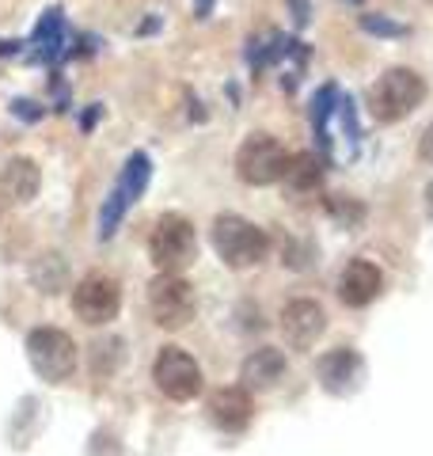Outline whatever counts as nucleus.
Wrapping results in <instances>:
<instances>
[{
    "instance_id": "b1692460",
    "label": "nucleus",
    "mask_w": 433,
    "mask_h": 456,
    "mask_svg": "<svg viewBox=\"0 0 433 456\" xmlns=\"http://www.w3.org/2000/svg\"><path fill=\"white\" fill-rule=\"evenodd\" d=\"M95 118H99V103H92V107H88V114H84V130H92Z\"/></svg>"
},
{
    "instance_id": "a878e982",
    "label": "nucleus",
    "mask_w": 433,
    "mask_h": 456,
    "mask_svg": "<svg viewBox=\"0 0 433 456\" xmlns=\"http://www.w3.org/2000/svg\"><path fill=\"white\" fill-rule=\"evenodd\" d=\"M429 4H433V0H429Z\"/></svg>"
},
{
    "instance_id": "f3484780",
    "label": "nucleus",
    "mask_w": 433,
    "mask_h": 456,
    "mask_svg": "<svg viewBox=\"0 0 433 456\" xmlns=\"http://www.w3.org/2000/svg\"><path fill=\"white\" fill-rule=\"evenodd\" d=\"M285 191L289 194H312L315 187L323 183V160L315 152H297V156H289V167H285Z\"/></svg>"
},
{
    "instance_id": "6e6552de",
    "label": "nucleus",
    "mask_w": 433,
    "mask_h": 456,
    "mask_svg": "<svg viewBox=\"0 0 433 456\" xmlns=\"http://www.w3.org/2000/svg\"><path fill=\"white\" fill-rule=\"evenodd\" d=\"M152 380L167 399L176 403H191L201 392V369L183 346H164L152 362Z\"/></svg>"
},
{
    "instance_id": "f8f14e48",
    "label": "nucleus",
    "mask_w": 433,
    "mask_h": 456,
    "mask_svg": "<svg viewBox=\"0 0 433 456\" xmlns=\"http://www.w3.org/2000/svg\"><path fill=\"white\" fill-rule=\"evenodd\" d=\"M384 289V274L377 263L369 259H350L342 266V278H339V301L346 308H365L380 297Z\"/></svg>"
},
{
    "instance_id": "2eb2a0df",
    "label": "nucleus",
    "mask_w": 433,
    "mask_h": 456,
    "mask_svg": "<svg viewBox=\"0 0 433 456\" xmlns=\"http://www.w3.org/2000/svg\"><path fill=\"white\" fill-rule=\"evenodd\" d=\"M0 187L12 198L16 206H27L38 198V187H42V167L31 160V156H12L0 171Z\"/></svg>"
},
{
    "instance_id": "393cba45",
    "label": "nucleus",
    "mask_w": 433,
    "mask_h": 456,
    "mask_svg": "<svg viewBox=\"0 0 433 456\" xmlns=\"http://www.w3.org/2000/svg\"><path fill=\"white\" fill-rule=\"evenodd\" d=\"M426 198H429V213H433V183H429V187H426Z\"/></svg>"
},
{
    "instance_id": "f03ea898",
    "label": "nucleus",
    "mask_w": 433,
    "mask_h": 456,
    "mask_svg": "<svg viewBox=\"0 0 433 456\" xmlns=\"http://www.w3.org/2000/svg\"><path fill=\"white\" fill-rule=\"evenodd\" d=\"M209 240H213V251L221 255V263L233 270H248L255 263H263V255H266V232L255 221L240 217V213L213 217Z\"/></svg>"
},
{
    "instance_id": "4be33fe9",
    "label": "nucleus",
    "mask_w": 433,
    "mask_h": 456,
    "mask_svg": "<svg viewBox=\"0 0 433 456\" xmlns=\"http://www.w3.org/2000/svg\"><path fill=\"white\" fill-rule=\"evenodd\" d=\"M289 8L297 12V23H300V27L308 23V0H289Z\"/></svg>"
},
{
    "instance_id": "9b49d317",
    "label": "nucleus",
    "mask_w": 433,
    "mask_h": 456,
    "mask_svg": "<svg viewBox=\"0 0 433 456\" xmlns=\"http://www.w3.org/2000/svg\"><path fill=\"white\" fill-rule=\"evenodd\" d=\"M361 373H365V362H361V354L350 350V346L327 350L323 358H320V365H315L320 388L331 392V395H350V392H357Z\"/></svg>"
},
{
    "instance_id": "7ed1b4c3",
    "label": "nucleus",
    "mask_w": 433,
    "mask_h": 456,
    "mask_svg": "<svg viewBox=\"0 0 433 456\" xmlns=\"http://www.w3.org/2000/svg\"><path fill=\"white\" fill-rule=\"evenodd\" d=\"M194 255H198V232H194L191 217L164 213V217L152 224V236H149V259L156 263V270H160V274H183V270L194 263Z\"/></svg>"
},
{
    "instance_id": "aec40b11",
    "label": "nucleus",
    "mask_w": 433,
    "mask_h": 456,
    "mask_svg": "<svg viewBox=\"0 0 433 456\" xmlns=\"http://www.w3.org/2000/svg\"><path fill=\"white\" fill-rule=\"evenodd\" d=\"M12 114H16V118H23V122H38L46 110H42L38 103H31V99H12Z\"/></svg>"
},
{
    "instance_id": "412c9836",
    "label": "nucleus",
    "mask_w": 433,
    "mask_h": 456,
    "mask_svg": "<svg viewBox=\"0 0 433 456\" xmlns=\"http://www.w3.org/2000/svg\"><path fill=\"white\" fill-rule=\"evenodd\" d=\"M418 152H422V160H426V164H433V122L426 126L422 141H418Z\"/></svg>"
},
{
    "instance_id": "f257e3e1",
    "label": "nucleus",
    "mask_w": 433,
    "mask_h": 456,
    "mask_svg": "<svg viewBox=\"0 0 433 456\" xmlns=\"http://www.w3.org/2000/svg\"><path fill=\"white\" fill-rule=\"evenodd\" d=\"M426 77L414 73L407 65H396V69H384V73L369 84L365 92V103H369V114L384 126L392 122H403L414 107H422L426 99Z\"/></svg>"
},
{
    "instance_id": "1a4fd4ad",
    "label": "nucleus",
    "mask_w": 433,
    "mask_h": 456,
    "mask_svg": "<svg viewBox=\"0 0 433 456\" xmlns=\"http://www.w3.org/2000/svg\"><path fill=\"white\" fill-rule=\"evenodd\" d=\"M72 312L88 327H103L122 312V285L107 274H88L72 289Z\"/></svg>"
},
{
    "instance_id": "ddd939ff",
    "label": "nucleus",
    "mask_w": 433,
    "mask_h": 456,
    "mask_svg": "<svg viewBox=\"0 0 433 456\" xmlns=\"http://www.w3.org/2000/svg\"><path fill=\"white\" fill-rule=\"evenodd\" d=\"M209 419L221 426L225 434H243L255 419V403L251 392L243 384H233V388H216L209 395Z\"/></svg>"
},
{
    "instance_id": "39448f33",
    "label": "nucleus",
    "mask_w": 433,
    "mask_h": 456,
    "mask_svg": "<svg viewBox=\"0 0 433 456\" xmlns=\"http://www.w3.org/2000/svg\"><path fill=\"white\" fill-rule=\"evenodd\" d=\"M285 167H289V152L274 134H248L243 145L236 149V175L248 183V187L282 183Z\"/></svg>"
},
{
    "instance_id": "5701e85b",
    "label": "nucleus",
    "mask_w": 433,
    "mask_h": 456,
    "mask_svg": "<svg viewBox=\"0 0 433 456\" xmlns=\"http://www.w3.org/2000/svg\"><path fill=\"white\" fill-rule=\"evenodd\" d=\"M213 4H216V0H194V16L198 20H209L213 16Z\"/></svg>"
},
{
    "instance_id": "6ab92c4d",
    "label": "nucleus",
    "mask_w": 433,
    "mask_h": 456,
    "mask_svg": "<svg viewBox=\"0 0 433 456\" xmlns=\"http://www.w3.org/2000/svg\"><path fill=\"white\" fill-rule=\"evenodd\" d=\"M361 27H365L369 35H384V38H403V35H407V23H396V20H388V16H377V12L361 16Z\"/></svg>"
},
{
    "instance_id": "0eeeda50",
    "label": "nucleus",
    "mask_w": 433,
    "mask_h": 456,
    "mask_svg": "<svg viewBox=\"0 0 433 456\" xmlns=\"http://www.w3.org/2000/svg\"><path fill=\"white\" fill-rule=\"evenodd\" d=\"M149 312L152 320L167 327V331H179L194 320L198 312V297H194V285L186 281L183 274H160L152 278L149 285Z\"/></svg>"
},
{
    "instance_id": "4468645a",
    "label": "nucleus",
    "mask_w": 433,
    "mask_h": 456,
    "mask_svg": "<svg viewBox=\"0 0 433 456\" xmlns=\"http://www.w3.org/2000/svg\"><path fill=\"white\" fill-rule=\"evenodd\" d=\"M285 377V354L278 346H258L248 354V362L240 369V380L248 392H266Z\"/></svg>"
},
{
    "instance_id": "20e7f679",
    "label": "nucleus",
    "mask_w": 433,
    "mask_h": 456,
    "mask_svg": "<svg viewBox=\"0 0 433 456\" xmlns=\"http://www.w3.org/2000/svg\"><path fill=\"white\" fill-rule=\"evenodd\" d=\"M27 362L46 384H65L77 373V342H72L61 327H35L23 342Z\"/></svg>"
},
{
    "instance_id": "9d476101",
    "label": "nucleus",
    "mask_w": 433,
    "mask_h": 456,
    "mask_svg": "<svg viewBox=\"0 0 433 456\" xmlns=\"http://www.w3.org/2000/svg\"><path fill=\"white\" fill-rule=\"evenodd\" d=\"M327 331V312L315 305V301H289L282 308V335L293 350H312L320 335Z\"/></svg>"
},
{
    "instance_id": "a211bd4d",
    "label": "nucleus",
    "mask_w": 433,
    "mask_h": 456,
    "mask_svg": "<svg viewBox=\"0 0 433 456\" xmlns=\"http://www.w3.org/2000/svg\"><path fill=\"white\" fill-rule=\"evenodd\" d=\"M335 103H342L335 84H323V88L315 92V99H312V126H315V134H320V137H323V126H327V118L339 110Z\"/></svg>"
},
{
    "instance_id": "423d86ee",
    "label": "nucleus",
    "mask_w": 433,
    "mask_h": 456,
    "mask_svg": "<svg viewBox=\"0 0 433 456\" xmlns=\"http://www.w3.org/2000/svg\"><path fill=\"white\" fill-rule=\"evenodd\" d=\"M149 179H152V160H149V152H134V156L126 160L118 183H114L110 198L103 202V209H99V240H110L114 232H118L122 217L129 213V206H134L137 198L144 194Z\"/></svg>"
},
{
    "instance_id": "dca6fc26",
    "label": "nucleus",
    "mask_w": 433,
    "mask_h": 456,
    "mask_svg": "<svg viewBox=\"0 0 433 456\" xmlns=\"http://www.w3.org/2000/svg\"><path fill=\"white\" fill-rule=\"evenodd\" d=\"M31 61H57L65 50V16H61V8H46L42 12V20L35 23V31H31Z\"/></svg>"
}]
</instances>
